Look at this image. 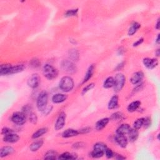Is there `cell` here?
<instances>
[{"label": "cell", "mask_w": 160, "mask_h": 160, "mask_svg": "<svg viewBox=\"0 0 160 160\" xmlns=\"http://www.w3.org/2000/svg\"><path fill=\"white\" fill-rule=\"evenodd\" d=\"M143 64L148 69H153L155 67H156L158 61L156 59H151V58H144L143 60Z\"/></svg>", "instance_id": "cell-11"}, {"label": "cell", "mask_w": 160, "mask_h": 160, "mask_svg": "<svg viewBox=\"0 0 160 160\" xmlns=\"http://www.w3.org/2000/svg\"><path fill=\"white\" fill-rule=\"evenodd\" d=\"M40 61H39V60L38 59H34V60H32L31 62V66H33V68H37V67H39L40 65Z\"/></svg>", "instance_id": "cell-39"}, {"label": "cell", "mask_w": 160, "mask_h": 160, "mask_svg": "<svg viewBox=\"0 0 160 160\" xmlns=\"http://www.w3.org/2000/svg\"><path fill=\"white\" fill-rule=\"evenodd\" d=\"M43 75L47 79L51 80L56 78L58 76V71L55 67L49 64H46L43 67Z\"/></svg>", "instance_id": "cell-3"}, {"label": "cell", "mask_w": 160, "mask_h": 160, "mask_svg": "<svg viewBox=\"0 0 160 160\" xmlns=\"http://www.w3.org/2000/svg\"><path fill=\"white\" fill-rule=\"evenodd\" d=\"M144 122V118L138 119L137 121H136V122H134V123L133 124L134 128L137 129H140L142 127H143Z\"/></svg>", "instance_id": "cell-31"}, {"label": "cell", "mask_w": 160, "mask_h": 160, "mask_svg": "<svg viewBox=\"0 0 160 160\" xmlns=\"http://www.w3.org/2000/svg\"><path fill=\"white\" fill-rule=\"evenodd\" d=\"M68 96L66 95L58 93L53 95V96L52 97V101L53 102L55 103H61L64 102L65 100H66Z\"/></svg>", "instance_id": "cell-13"}, {"label": "cell", "mask_w": 160, "mask_h": 160, "mask_svg": "<svg viewBox=\"0 0 160 160\" xmlns=\"http://www.w3.org/2000/svg\"><path fill=\"white\" fill-rule=\"evenodd\" d=\"M144 78V74L142 71H138L134 73L130 79V81L133 85H137Z\"/></svg>", "instance_id": "cell-10"}, {"label": "cell", "mask_w": 160, "mask_h": 160, "mask_svg": "<svg viewBox=\"0 0 160 160\" xmlns=\"http://www.w3.org/2000/svg\"><path fill=\"white\" fill-rule=\"evenodd\" d=\"M106 149H107L106 145L102 143H98L94 145V149L98 150V151H100L105 153Z\"/></svg>", "instance_id": "cell-32"}, {"label": "cell", "mask_w": 160, "mask_h": 160, "mask_svg": "<svg viewBox=\"0 0 160 160\" xmlns=\"http://www.w3.org/2000/svg\"><path fill=\"white\" fill-rule=\"evenodd\" d=\"M19 139V136L16 134H14V133L5 135L3 138L4 142H7V143H16L18 141Z\"/></svg>", "instance_id": "cell-12"}, {"label": "cell", "mask_w": 160, "mask_h": 160, "mask_svg": "<svg viewBox=\"0 0 160 160\" xmlns=\"http://www.w3.org/2000/svg\"><path fill=\"white\" fill-rule=\"evenodd\" d=\"M151 124V120L149 118H144V127L145 128H148Z\"/></svg>", "instance_id": "cell-41"}, {"label": "cell", "mask_w": 160, "mask_h": 160, "mask_svg": "<svg viewBox=\"0 0 160 160\" xmlns=\"http://www.w3.org/2000/svg\"><path fill=\"white\" fill-rule=\"evenodd\" d=\"M90 131H91V128H83V129H81L80 131H79V133H86L90 132Z\"/></svg>", "instance_id": "cell-43"}, {"label": "cell", "mask_w": 160, "mask_h": 160, "mask_svg": "<svg viewBox=\"0 0 160 160\" xmlns=\"http://www.w3.org/2000/svg\"><path fill=\"white\" fill-rule=\"evenodd\" d=\"M59 86L63 91L69 92L73 88L74 81L70 76H64L61 78Z\"/></svg>", "instance_id": "cell-1"}, {"label": "cell", "mask_w": 160, "mask_h": 160, "mask_svg": "<svg viewBox=\"0 0 160 160\" xmlns=\"http://www.w3.org/2000/svg\"><path fill=\"white\" fill-rule=\"evenodd\" d=\"M143 42V38H141L138 40L137 41H136L134 44H133V46H138L139 45H140L142 44V43Z\"/></svg>", "instance_id": "cell-44"}, {"label": "cell", "mask_w": 160, "mask_h": 160, "mask_svg": "<svg viewBox=\"0 0 160 160\" xmlns=\"http://www.w3.org/2000/svg\"><path fill=\"white\" fill-rule=\"evenodd\" d=\"M58 155L57 153L53 150H50L45 155V159H56L58 158Z\"/></svg>", "instance_id": "cell-28"}, {"label": "cell", "mask_w": 160, "mask_h": 160, "mask_svg": "<svg viewBox=\"0 0 160 160\" xmlns=\"http://www.w3.org/2000/svg\"><path fill=\"white\" fill-rule=\"evenodd\" d=\"M11 66H12L9 64L2 65L0 68V75L1 76L9 75V71H10Z\"/></svg>", "instance_id": "cell-25"}, {"label": "cell", "mask_w": 160, "mask_h": 160, "mask_svg": "<svg viewBox=\"0 0 160 160\" xmlns=\"http://www.w3.org/2000/svg\"><path fill=\"white\" fill-rule=\"evenodd\" d=\"M109 118H103L99 120L98 122L96 124V129L98 131H100L101 129H103L104 128L106 127V126L109 123Z\"/></svg>", "instance_id": "cell-18"}, {"label": "cell", "mask_w": 160, "mask_h": 160, "mask_svg": "<svg viewBox=\"0 0 160 160\" xmlns=\"http://www.w3.org/2000/svg\"><path fill=\"white\" fill-rule=\"evenodd\" d=\"M94 71H95V66L93 65H92L89 67V68L88 69V70H87L86 73L85 78L83 81V83H86V82L88 81L91 78L93 75Z\"/></svg>", "instance_id": "cell-19"}, {"label": "cell", "mask_w": 160, "mask_h": 160, "mask_svg": "<svg viewBox=\"0 0 160 160\" xmlns=\"http://www.w3.org/2000/svg\"><path fill=\"white\" fill-rule=\"evenodd\" d=\"M141 105V102L139 101H133L132 103H130L128 106V111L130 113H133L134 111H137Z\"/></svg>", "instance_id": "cell-22"}, {"label": "cell", "mask_w": 160, "mask_h": 160, "mask_svg": "<svg viewBox=\"0 0 160 160\" xmlns=\"http://www.w3.org/2000/svg\"><path fill=\"white\" fill-rule=\"evenodd\" d=\"M141 28V25L138 23H133L132 26H130L129 30H128V35L129 36H133L134 33L137 32V31L139 29Z\"/></svg>", "instance_id": "cell-24"}, {"label": "cell", "mask_w": 160, "mask_h": 160, "mask_svg": "<svg viewBox=\"0 0 160 160\" xmlns=\"http://www.w3.org/2000/svg\"><path fill=\"white\" fill-rule=\"evenodd\" d=\"M156 55H157L158 56H159V50H157V51H156Z\"/></svg>", "instance_id": "cell-48"}, {"label": "cell", "mask_w": 160, "mask_h": 160, "mask_svg": "<svg viewBox=\"0 0 160 160\" xmlns=\"http://www.w3.org/2000/svg\"><path fill=\"white\" fill-rule=\"evenodd\" d=\"M11 119L14 123L21 125L26 122V114L24 112H16L13 114Z\"/></svg>", "instance_id": "cell-5"}, {"label": "cell", "mask_w": 160, "mask_h": 160, "mask_svg": "<svg viewBox=\"0 0 160 160\" xmlns=\"http://www.w3.org/2000/svg\"><path fill=\"white\" fill-rule=\"evenodd\" d=\"M61 68L68 73H74L76 71V66L73 63L69 60H63L61 63Z\"/></svg>", "instance_id": "cell-6"}, {"label": "cell", "mask_w": 160, "mask_h": 160, "mask_svg": "<svg viewBox=\"0 0 160 160\" xmlns=\"http://www.w3.org/2000/svg\"><path fill=\"white\" fill-rule=\"evenodd\" d=\"M115 141L122 148H126L128 144V139L125 135L116 133L115 136Z\"/></svg>", "instance_id": "cell-8"}, {"label": "cell", "mask_w": 160, "mask_h": 160, "mask_svg": "<svg viewBox=\"0 0 160 160\" xmlns=\"http://www.w3.org/2000/svg\"><path fill=\"white\" fill-rule=\"evenodd\" d=\"M78 13V9H69L65 13V16L66 17H71L76 16Z\"/></svg>", "instance_id": "cell-34"}, {"label": "cell", "mask_w": 160, "mask_h": 160, "mask_svg": "<svg viewBox=\"0 0 160 160\" xmlns=\"http://www.w3.org/2000/svg\"><path fill=\"white\" fill-rule=\"evenodd\" d=\"M130 126L128 124H123L120 126V127L116 130V133L121 134H128L129 132L131 130Z\"/></svg>", "instance_id": "cell-14"}, {"label": "cell", "mask_w": 160, "mask_h": 160, "mask_svg": "<svg viewBox=\"0 0 160 160\" xmlns=\"http://www.w3.org/2000/svg\"><path fill=\"white\" fill-rule=\"evenodd\" d=\"M25 69V66L24 65H17L14 66H12L11 68L10 71H9V75L18 73L23 71Z\"/></svg>", "instance_id": "cell-20"}, {"label": "cell", "mask_w": 160, "mask_h": 160, "mask_svg": "<svg viewBox=\"0 0 160 160\" xmlns=\"http://www.w3.org/2000/svg\"><path fill=\"white\" fill-rule=\"evenodd\" d=\"M118 96L114 95L111 98L108 105V108L110 110H113L118 107Z\"/></svg>", "instance_id": "cell-17"}, {"label": "cell", "mask_w": 160, "mask_h": 160, "mask_svg": "<svg viewBox=\"0 0 160 160\" xmlns=\"http://www.w3.org/2000/svg\"><path fill=\"white\" fill-rule=\"evenodd\" d=\"M14 133L13 131L11 129L9 128H4L3 129H2V134H3L4 136L5 135H7V134H9L10 133Z\"/></svg>", "instance_id": "cell-40"}, {"label": "cell", "mask_w": 160, "mask_h": 160, "mask_svg": "<svg viewBox=\"0 0 160 160\" xmlns=\"http://www.w3.org/2000/svg\"><path fill=\"white\" fill-rule=\"evenodd\" d=\"M85 146V144L83 143H76L75 144H73V148H76V149H79V148H81L82 147H83Z\"/></svg>", "instance_id": "cell-42"}, {"label": "cell", "mask_w": 160, "mask_h": 160, "mask_svg": "<svg viewBox=\"0 0 160 160\" xmlns=\"http://www.w3.org/2000/svg\"><path fill=\"white\" fill-rule=\"evenodd\" d=\"M48 96L46 92L43 91L39 95L36 102L37 108L39 111H44L46 110V105L48 104Z\"/></svg>", "instance_id": "cell-2"}, {"label": "cell", "mask_w": 160, "mask_h": 160, "mask_svg": "<svg viewBox=\"0 0 160 160\" xmlns=\"http://www.w3.org/2000/svg\"><path fill=\"white\" fill-rule=\"evenodd\" d=\"M105 153L106 154V156L108 158H111L114 156V153L112 151V150H111V149L108 148H107V149H106Z\"/></svg>", "instance_id": "cell-37"}, {"label": "cell", "mask_w": 160, "mask_h": 160, "mask_svg": "<svg viewBox=\"0 0 160 160\" xmlns=\"http://www.w3.org/2000/svg\"><path fill=\"white\" fill-rule=\"evenodd\" d=\"M29 118H30V121L33 124L36 123L38 118H37V116L35 113L31 112L30 114H29Z\"/></svg>", "instance_id": "cell-36"}, {"label": "cell", "mask_w": 160, "mask_h": 160, "mask_svg": "<svg viewBox=\"0 0 160 160\" xmlns=\"http://www.w3.org/2000/svg\"><path fill=\"white\" fill-rule=\"evenodd\" d=\"M65 120H66L65 113H60L59 116H58L55 125V128L56 131L60 130L64 127L65 124Z\"/></svg>", "instance_id": "cell-9"}, {"label": "cell", "mask_w": 160, "mask_h": 160, "mask_svg": "<svg viewBox=\"0 0 160 160\" xmlns=\"http://www.w3.org/2000/svg\"><path fill=\"white\" fill-rule=\"evenodd\" d=\"M69 56L73 61H78L79 59V53L75 49L70 50Z\"/></svg>", "instance_id": "cell-29"}, {"label": "cell", "mask_w": 160, "mask_h": 160, "mask_svg": "<svg viewBox=\"0 0 160 160\" xmlns=\"http://www.w3.org/2000/svg\"><path fill=\"white\" fill-rule=\"evenodd\" d=\"M128 134H129L128 138H129V141L131 142H134L135 141H137L138 138L139 133L137 129L134 128V129H131Z\"/></svg>", "instance_id": "cell-21"}, {"label": "cell", "mask_w": 160, "mask_h": 160, "mask_svg": "<svg viewBox=\"0 0 160 160\" xmlns=\"http://www.w3.org/2000/svg\"><path fill=\"white\" fill-rule=\"evenodd\" d=\"M79 134H80L79 131L75 130L73 129H68L63 133L62 137L65 138H68L76 137V136L78 135Z\"/></svg>", "instance_id": "cell-15"}, {"label": "cell", "mask_w": 160, "mask_h": 160, "mask_svg": "<svg viewBox=\"0 0 160 160\" xmlns=\"http://www.w3.org/2000/svg\"><path fill=\"white\" fill-rule=\"evenodd\" d=\"M156 28L157 29V30H159V19H158V21H157V23H156Z\"/></svg>", "instance_id": "cell-46"}, {"label": "cell", "mask_w": 160, "mask_h": 160, "mask_svg": "<svg viewBox=\"0 0 160 160\" xmlns=\"http://www.w3.org/2000/svg\"><path fill=\"white\" fill-rule=\"evenodd\" d=\"M156 42L158 43V44H159V35H158V36H157V38H156Z\"/></svg>", "instance_id": "cell-47"}, {"label": "cell", "mask_w": 160, "mask_h": 160, "mask_svg": "<svg viewBox=\"0 0 160 160\" xmlns=\"http://www.w3.org/2000/svg\"><path fill=\"white\" fill-rule=\"evenodd\" d=\"M95 83H92L88 85H87L86 86H85V88L83 89V91H82V94L84 95V94L86 93L88 91H89L90 90H91V89H93L95 87Z\"/></svg>", "instance_id": "cell-35"}, {"label": "cell", "mask_w": 160, "mask_h": 160, "mask_svg": "<svg viewBox=\"0 0 160 160\" xmlns=\"http://www.w3.org/2000/svg\"><path fill=\"white\" fill-rule=\"evenodd\" d=\"M126 81V78L122 73H118L116 75L114 78V89L116 91H119L122 90Z\"/></svg>", "instance_id": "cell-4"}, {"label": "cell", "mask_w": 160, "mask_h": 160, "mask_svg": "<svg viewBox=\"0 0 160 160\" xmlns=\"http://www.w3.org/2000/svg\"><path fill=\"white\" fill-rule=\"evenodd\" d=\"M48 132V129L46 128H42L38 129L36 132L34 133L32 135V138L33 139H37L38 138H40L41 136L43 134H45L47 133Z\"/></svg>", "instance_id": "cell-26"}, {"label": "cell", "mask_w": 160, "mask_h": 160, "mask_svg": "<svg viewBox=\"0 0 160 160\" xmlns=\"http://www.w3.org/2000/svg\"><path fill=\"white\" fill-rule=\"evenodd\" d=\"M122 116H123V114L122 113H119V112H117V113H114L112 115V116H111V118L114 120H118L119 119H122Z\"/></svg>", "instance_id": "cell-38"}, {"label": "cell", "mask_w": 160, "mask_h": 160, "mask_svg": "<svg viewBox=\"0 0 160 160\" xmlns=\"http://www.w3.org/2000/svg\"><path fill=\"white\" fill-rule=\"evenodd\" d=\"M76 155H74L73 154H71L70 153H64L61 154L60 156L58 157V159H76Z\"/></svg>", "instance_id": "cell-30"}, {"label": "cell", "mask_w": 160, "mask_h": 160, "mask_svg": "<svg viewBox=\"0 0 160 160\" xmlns=\"http://www.w3.org/2000/svg\"><path fill=\"white\" fill-rule=\"evenodd\" d=\"M114 85V79L113 77H109L104 82L103 86L105 88L108 89L113 87Z\"/></svg>", "instance_id": "cell-27"}, {"label": "cell", "mask_w": 160, "mask_h": 160, "mask_svg": "<svg viewBox=\"0 0 160 160\" xmlns=\"http://www.w3.org/2000/svg\"><path fill=\"white\" fill-rule=\"evenodd\" d=\"M40 82V77L38 74L32 75L28 80L27 84L31 88H36L39 86Z\"/></svg>", "instance_id": "cell-7"}, {"label": "cell", "mask_w": 160, "mask_h": 160, "mask_svg": "<svg viewBox=\"0 0 160 160\" xmlns=\"http://www.w3.org/2000/svg\"><path fill=\"white\" fill-rule=\"evenodd\" d=\"M14 152V149L11 146H4L0 151V156L1 158L6 157Z\"/></svg>", "instance_id": "cell-16"}, {"label": "cell", "mask_w": 160, "mask_h": 160, "mask_svg": "<svg viewBox=\"0 0 160 160\" xmlns=\"http://www.w3.org/2000/svg\"><path fill=\"white\" fill-rule=\"evenodd\" d=\"M115 158H116V159H123L126 158L125 157H123L122 156V155H119V154H116Z\"/></svg>", "instance_id": "cell-45"}, {"label": "cell", "mask_w": 160, "mask_h": 160, "mask_svg": "<svg viewBox=\"0 0 160 160\" xmlns=\"http://www.w3.org/2000/svg\"><path fill=\"white\" fill-rule=\"evenodd\" d=\"M104 153H105L104 152L98 151V150L93 149V151H92L91 153V155L93 158H100V157H102L104 155Z\"/></svg>", "instance_id": "cell-33"}, {"label": "cell", "mask_w": 160, "mask_h": 160, "mask_svg": "<svg viewBox=\"0 0 160 160\" xmlns=\"http://www.w3.org/2000/svg\"><path fill=\"white\" fill-rule=\"evenodd\" d=\"M43 144V141L42 139L38 140L35 142H33L32 144H31L30 149L31 151H36L40 149Z\"/></svg>", "instance_id": "cell-23"}]
</instances>
